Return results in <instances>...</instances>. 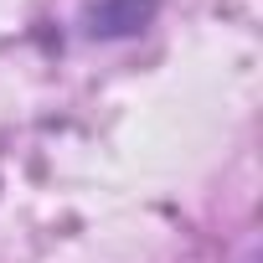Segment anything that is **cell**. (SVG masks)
I'll return each mask as SVG.
<instances>
[{"label":"cell","mask_w":263,"mask_h":263,"mask_svg":"<svg viewBox=\"0 0 263 263\" xmlns=\"http://www.w3.org/2000/svg\"><path fill=\"white\" fill-rule=\"evenodd\" d=\"M155 16V0H98L88 11V36H135Z\"/></svg>","instance_id":"6da1fadb"}]
</instances>
